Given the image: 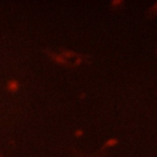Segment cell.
<instances>
[{"label": "cell", "instance_id": "cell-2", "mask_svg": "<svg viewBox=\"0 0 157 157\" xmlns=\"http://www.w3.org/2000/svg\"><path fill=\"white\" fill-rule=\"evenodd\" d=\"M117 142H118V141H117L115 139H110L109 141H107V144H105L104 146H108V147H110V146H113V145H114V144H117Z\"/></svg>", "mask_w": 157, "mask_h": 157}, {"label": "cell", "instance_id": "cell-4", "mask_svg": "<svg viewBox=\"0 0 157 157\" xmlns=\"http://www.w3.org/2000/svg\"><path fill=\"white\" fill-rule=\"evenodd\" d=\"M0 157H2V156H1V155H0Z\"/></svg>", "mask_w": 157, "mask_h": 157}, {"label": "cell", "instance_id": "cell-3", "mask_svg": "<svg viewBox=\"0 0 157 157\" xmlns=\"http://www.w3.org/2000/svg\"><path fill=\"white\" fill-rule=\"evenodd\" d=\"M76 135H78V136H80V135H82V131H81V130H80V131L77 130V131H76Z\"/></svg>", "mask_w": 157, "mask_h": 157}, {"label": "cell", "instance_id": "cell-1", "mask_svg": "<svg viewBox=\"0 0 157 157\" xmlns=\"http://www.w3.org/2000/svg\"><path fill=\"white\" fill-rule=\"evenodd\" d=\"M18 88H20V83H18L17 80L11 78V80L7 81V90H9L10 92H16Z\"/></svg>", "mask_w": 157, "mask_h": 157}]
</instances>
